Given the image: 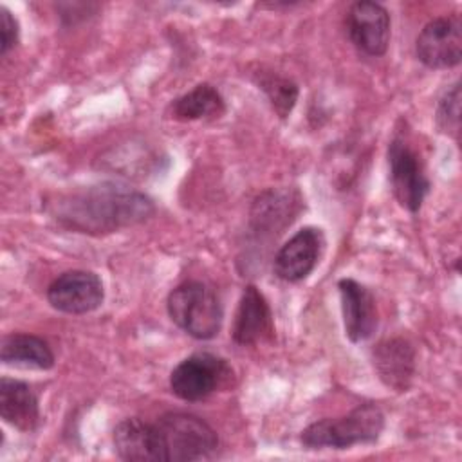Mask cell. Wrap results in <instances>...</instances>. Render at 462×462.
<instances>
[{"label": "cell", "instance_id": "obj_9", "mask_svg": "<svg viewBox=\"0 0 462 462\" xmlns=\"http://www.w3.org/2000/svg\"><path fill=\"white\" fill-rule=\"evenodd\" d=\"M350 42L368 56H383L388 51L392 22L388 11L370 0H359L350 5L345 18Z\"/></svg>", "mask_w": 462, "mask_h": 462}, {"label": "cell", "instance_id": "obj_11", "mask_svg": "<svg viewBox=\"0 0 462 462\" xmlns=\"http://www.w3.org/2000/svg\"><path fill=\"white\" fill-rule=\"evenodd\" d=\"M345 334L352 343L370 339L377 328V307L372 292L352 278L337 282Z\"/></svg>", "mask_w": 462, "mask_h": 462}, {"label": "cell", "instance_id": "obj_18", "mask_svg": "<svg viewBox=\"0 0 462 462\" xmlns=\"http://www.w3.org/2000/svg\"><path fill=\"white\" fill-rule=\"evenodd\" d=\"M171 117L179 121H197V119H213L220 117L226 112V103L220 92L209 85L200 83L189 92L177 97L171 106Z\"/></svg>", "mask_w": 462, "mask_h": 462}, {"label": "cell", "instance_id": "obj_19", "mask_svg": "<svg viewBox=\"0 0 462 462\" xmlns=\"http://www.w3.org/2000/svg\"><path fill=\"white\" fill-rule=\"evenodd\" d=\"M256 83H258V88H262L269 97L278 117L287 119L298 99V92H300L298 85L292 79L283 78L280 74H273V72H262Z\"/></svg>", "mask_w": 462, "mask_h": 462}, {"label": "cell", "instance_id": "obj_21", "mask_svg": "<svg viewBox=\"0 0 462 462\" xmlns=\"http://www.w3.org/2000/svg\"><path fill=\"white\" fill-rule=\"evenodd\" d=\"M20 29L16 18L9 9L0 7V54L5 56L18 43Z\"/></svg>", "mask_w": 462, "mask_h": 462}, {"label": "cell", "instance_id": "obj_14", "mask_svg": "<svg viewBox=\"0 0 462 462\" xmlns=\"http://www.w3.org/2000/svg\"><path fill=\"white\" fill-rule=\"evenodd\" d=\"M114 448L119 458L128 462H161V451L153 422L139 417L121 420L114 428Z\"/></svg>", "mask_w": 462, "mask_h": 462}, {"label": "cell", "instance_id": "obj_7", "mask_svg": "<svg viewBox=\"0 0 462 462\" xmlns=\"http://www.w3.org/2000/svg\"><path fill=\"white\" fill-rule=\"evenodd\" d=\"M415 52L430 69H451L462 60V22L457 14L430 20L417 36Z\"/></svg>", "mask_w": 462, "mask_h": 462}, {"label": "cell", "instance_id": "obj_2", "mask_svg": "<svg viewBox=\"0 0 462 462\" xmlns=\"http://www.w3.org/2000/svg\"><path fill=\"white\" fill-rule=\"evenodd\" d=\"M384 430V413L374 402L356 406L343 417L323 419L307 426L300 440L307 449H348L375 442Z\"/></svg>", "mask_w": 462, "mask_h": 462}, {"label": "cell", "instance_id": "obj_5", "mask_svg": "<svg viewBox=\"0 0 462 462\" xmlns=\"http://www.w3.org/2000/svg\"><path fill=\"white\" fill-rule=\"evenodd\" d=\"M229 363L209 352H197L182 359L170 374V388L182 401L195 402L217 390L227 388L233 381Z\"/></svg>", "mask_w": 462, "mask_h": 462}, {"label": "cell", "instance_id": "obj_12", "mask_svg": "<svg viewBox=\"0 0 462 462\" xmlns=\"http://www.w3.org/2000/svg\"><path fill=\"white\" fill-rule=\"evenodd\" d=\"M233 341L242 346L258 345L273 336V312L263 294L247 285L238 301V309L231 328Z\"/></svg>", "mask_w": 462, "mask_h": 462}, {"label": "cell", "instance_id": "obj_17", "mask_svg": "<svg viewBox=\"0 0 462 462\" xmlns=\"http://www.w3.org/2000/svg\"><path fill=\"white\" fill-rule=\"evenodd\" d=\"M0 359L7 366L49 370L54 366V354L47 341L32 334H9L2 341Z\"/></svg>", "mask_w": 462, "mask_h": 462}, {"label": "cell", "instance_id": "obj_16", "mask_svg": "<svg viewBox=\"0 0 462 462\" xmlns=\"http://www.w3.org/2000/svg\"><path fill=\"white\" fill-rule=\"evenodd\" d=\"M300 209V199L291 189H269L262 193L251 209V226L254 231L273 235L282 233Z\"/></svg>", "mask_w": 462, "mask_h": 462}, {"label": "cell", "instance_id": "obj_6", "mask_svg": "<svg viewBox=\"0 0 462 462\" xmlns=\"http://www.w3.org/2000/svg\"><path fill=\"white\" fill-rule=\"evenodd\" d=\"M390 184L397 202L410 213L422 208L431 182L424 171L420 157L404 137L395 135L388 146Z\"/></svg>", "mask_w": 462, "mask_h": 462}, {"label": "cell", "instance_id": "obj_20", "mask_svg": "<svg viewBox=\"0 0 462 462\" xmlns=\"http://www.w3.org/2000/svg\"><path fill=\"white\" fill-rule=\"evenodd\" d=\"M435 121L442 134L458 137V130H460V85L458 83L448 88L439 99Z\"/></svg>", "mask_w": 462, "mask_h": 462}, {"label": "cell", "instance_id": "obj_13", "mask_svg": "<svg viewBox=\"0 0 462 462\" xmlns=\"http://www.w3.org/2000/svg\"><path fill=\"white\" fill-rule=\"evenodd\" d=\"M372 363L386 388L406 392L415 374V348L404 337H390L375 345Z\"/></svg>", "mask_w": 462, "mask_h": 462}, {"label": "cell", "instance_id": "obj_1", "mask_svg": "<svg viewBox=\"0 0 462 462\" xmlns=\"http://www.w3.org/2000/svg\"><path fill=\"white\" fill-rule=\"evenodd\" d=\"M51 213L72 231L106 235L146 222L155 213V206L148 195L137 189L103 182L58 197L51 204Z\"/></svg>", "mask_w": 462, "mask_h": 462}, {"label": "cell", "instance_id": "obj_10", "mask_svg": "<svg viewBox=\"0 0 462 462\" xmlns=\"http://www.w3.org/2000/svg\"><path fill=\"white\" fill-rule=\"evenodd\" d=\"M325 247L323 231L312 226L296 231L274 254L273 271L283 282L305 280L319 262Z\"/></svg>", "mask_w": 462, "mask_h": 462}, {"label": "cell", "instance_id": "obj_3", "mask_svg": "<svg viewBox=\"0 0 462 462\" xmlns=\"http://www.w3.org/2000/svg\"><path fill=\"white\" fill-rule=\"evenodd\" d=\"M161 462L211 458L218 448L217 431L200 417L182 411L161 415L155 422Z\"/></svg>", "mask_w": 462, "mask_h": 462}, {"label": "cell", "instance_id": "obj_15", "mask_svg": "<svg viewBox=\"0 0 462 462\" xmlns=\"http://www.w3.org/2000/svg\"><path fill=\"white\" fill-rule=\"evenodd\" d=\"M0 415L4 422L20 430L34 431L40 424V404L36 393L23 381L2 377L0 381Z\"/></svg>", "mask_w": 462, "mask_h": 462}, {"label": "cell", "instance_id": "obj_8", "mask_svg": "<svg viewBox=\"0 0 462 462\" xmlns=\"http://www.w3.org/2000/svg\"><path fill=\"white\" fill-rule=\"evenodd\" d=\"M105 289L92 271L72 269L56 276L47 287V301L65 314H88L101 307Z\"/></svg>", "mask_w": 462, "mask_h": 462}, {"label": "cell", "instance_id": "obj_4", "mask_svg": "<svg viewBox=\"0 0 462 462\" xmlns=\"http://www.w3.org/2000/svg\"><path fill=\"white\" fill-rule=\"evenodd\" d=\"M170 319L195 339H211L220 332L224 310L217 292L199 280L177 285L166 300Z\"/></svg>", "mask_w": 462, "mask_h": 462}]
</instances>
